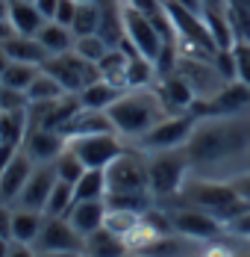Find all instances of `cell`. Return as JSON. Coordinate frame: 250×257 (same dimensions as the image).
Segmentation results:
<instances>
[{"label":"cell","instance_id":"obj_1","mask_svg":"<svg viewBox=\"0 0 250 257\" xmlns=\"http://www.w3.org/2000/svg\"><path fill=\"white\" fill-rule=\"evenodd\" d=\"M250 148V130L244 124H232L226 118H200L192 139L186 142V154L192 169H215L242 157Z\"/></svg>","mask_w":250,"mask_h":257},{"label":"cell","instance_id":"obj_2","mask_svg":"<svg viewBox=\"0 0 250 257\" xmlns=\"http://www.w3.org/2000/svg\"><path fill=\"white\" fill-rule=\"evenodd\" d=\"M106 115L121 139H142L153 124H159L168 115V109H165L162 98L156 95V89L148 86V89H126L106 109Z\"/></svg>","mask_w":250,"mask_h":257},{"label":"cell","instance_id":"obj_3","mask_svg":"<svg viewBox=\"0 0 250 257\" xmlns=\"http://www.w3.org/2000/svg\"><path fill=\"white\" fill-rule=\"evenodd\" d=\"M180 204L186 207H198V210H206L212 213L215 219L221 222H232L236 216H242L248 210V201L238 198V192L232 189V183H221V180H186V186L180 189Z\"/></svg>","mask_w":250,"mask_h":257},{"label":"cell","instance_id":"obj_4","mask_svg":"<svg viewBox=\"0 0 250 257\" xmlns=\"http://www.w3.org/2000/svg\"><path fill=\"white\" fill-rule=\"evenodd\" d=\"M192 172V160L186 148H171V151H153L148 154V178H150V195L156 201L176 198L180 189L186 186Z\"/></svg>","mask_w":250,"mask_h":257},{"label":"cell","instance_id":"obj_5","mask_svg":"<svg viewBox=\"0 0 250 257\" xmlns=\"http://www.w3.org/2000/svg\"><path fill=\"white\" fill-rule=\"evenodd\" d=\"M106 195H142L150 192L148 154L142 148H124L106 169Z\"/></svg>","mask_w":250,"mask_h":257},{"label":"cell","instance_id":"obj_6","mask_svg":"<svg viewBox=\"0 0 250 257\" xmlns=\"http://www.w3.org/2000/svg\"><path fill=\"white\" fill-rule=\"evenodd\" d=\"M198 115L192 112H180V115H165L159 124L136 139V148H142L144 154H153V151H171V148H186V142L192 139V133L198 127Z\"/></svg>","mask_w":250,"mask_h":257},{"label":"cell","instance_id":"obj_7","mask_svg":"<svg viewBox=\"0 0 250 257\" xmlns=\"http://www.w3.org/2000/svg\"><path fill=\"white\" fill-rule=\"evenodd\" d=\"M42 68L59 80V83H62V89H65L68 95H80L86 86H92L94 80H100L98 62L82 59L76 51L59 53V56H48V59L42 62Z\"/></svg>","mask_w":250,"mask_h":257},{"label":"cell","instance_id":"obj_8","mask_svg":"<svg viewBox=\"0 0 250 257\" xmlns=\"http://www.w3.org/2000/svg\"><path fill=\"white\" fill-rule=\"evenodd\" d=\"M121 21H124V39L132 45V51L142 53L150 62H156V56L162 51L165 39H162V33L156 30L153 18H150L148 12L136 9V6L126 0L124 6H121Z\"/></svg>","mask_w":250,"mask_h":257},{"label":"cell","instance_id":"obj_9","mask_svg":"<svg viewBox=\"0 0 250 257\" xmlns=\"http://www.w3.org/2000/svg\"><path fill=\"white\" fill-rule=\"evenodd\" d=\"M244 109H250V86L232 80V83H224L212 98L194 101L188 112L198 118H232Z\"/></svg>","mask_w":250,"mask_h":257},{"label":"cell","instance_id":"obj_10","mask_svg":"<svg viewBox=\"0 0 250 257\" xmlns=\"http://www.w3.org/2000/svg\"><path fill=\"white\" fill-rule=\"evenodd\" d=\"M65 145L74 151L86 169H106L115 157L124 151V139L118 133H92V136H76V139H65Z\"/></svg>","mask_w":250,"mask_h":257},{"label":"cell","instance_id":"obj_11","mask_svg":"<svg viewBox=\"0 0 250 257\" xmlns=\"http://www.w3.org/2000/svg\"><path fill=\"white\" fill-rule=\"evenodd\" d=\"M36 251H76L82 254L86 236L68 222V216H44V225L38 231V239L32 242Z\"/></svg>","mask_w":250,"mask_h":257},{"label":"cell","instance_id":"obj_12","mask_svg":"<svg viewBox=\"0 0 250 257\" xmlns=\"http://www.w3.org/2000/svg\"><path fill=\"white\" fill-rule=\"evenodd\" d=\"M171 228L182 236H188V239H194V242H209L224 231V222L206 210L182 204L180 210H171Z\"/></svg>","mask_w":250,"mask_h":257},{"label":"cell","instance_id":"obj_13","mask_svg":"<svg viewBox=\"0 0 250 257\" xmlns=\"http://www.w3.org/2000/svg\"><path fill=\"white\" fill-rule=\"evenodd\" d=\"M56 180H59V175H56L53 163H36L32 172H30V178H26V183H24V189H21V198H18V204L15 207L44 213L48 198H50V192H53V186H56Z\"/></svg>","mask_w":250,"mask_h":257},{"label":"cell","instance_id":"obj_14","mask_svg":"<svg viewBox=\"0 0 250 257\" xmlns=\"http://www.w3.org/2000/svg\"><path fill=\"white\" fill-rule=\"evenodd\" d=\"M32 166H36V163H32L24 151H18V154L0 169V204H6V207L18 204L21 189H24V183H26V178H30V172H32Z\"/></svg>","mask_w":250,"mask_h":257},{"label":"cell","instance_id":"obj_15","mask_svg":"<svg viewBox=\"0 0 250 257\" xmlns=\"http://www.w3.org/2000/svg\"><path fill=\"white\" fill-rule=\"evenodd\" d=\"M21 151L32 163H53L56 157L65 151V136L59 130H50V127H30Z\"/></svg>","mask_w":250,"mask_h":257},{"label":"cell","instance_id":"obj_16","mask_svg":"<svg viewBox=\"0 0 250 257\" xmlns=\"http://www.w3.org/2000/svg\"><path fill=\"white\" fill-rule=\"evenodd\" d=\"M156 89V95L162 98L165 103V109H168V115H180V112H188L192 109V103L198 101V95H194V89L188 86V80L182 77V74H168V77H159V86H153Z\"/></svg>","mask_w":250,"mask_h":257},{"label":"cell","instance_id":"obj_17","mask_svg":"<svg viewBox=\"0 0 250 257\" xmlns=\"http://www.w3.org/2000/svg\"><path fill=\"white\" fill-rule=\"evenodd\" d=\"M59 133L65 139H76V136H92V133H115V127H112V121H109V115L103 109H86V106H80L76 115Z\"/></svg>","mask_w":250,"mask_h":257},{"label":"cell","instance_id":"obj_18","mask_svg":"<svg viewBox=\"0 0 250 257\" xmlns=\"http://www.w3.org/2000/svg\"><path fill=\"white\" fill-rule=\"evenodd\" d=\"M106 210H109V207H106V198H100V201H74V207L68 210V222H71L82 236H88V233H94V231L103 228Z\"/></svg>","mask_w":250,"mask_h":257},{"label":"cell","instance_id":"obj_19","mask_svg":"<svg viewBox=\"0 0 250 257\" xmlns=\"http://www.w3.org/2000/svg\"><path fill=\"white\" fill-rule=\"evenodd\" d=\"M9 24L15 27L18 36H36L48 24V18L38 12L32 0H9Z\"/></svg>","mask_w":250,"mask_h":257},{"label":"cell","instance_id":"obj_20","mask_svg":"<svg viewBox=\"0 0 250 257\" xmlns=\"http://www.w3.org/2000/svg\"><path fill=\"white\" fill-rule=\"evenodd\" d=\"M36 39H38V45L44 48L48 56H59V53L74 51V42H76L74 30L59 24V21H48V24L36 33Z\"/></svg>","mask_w":250,"mask_h":257},{"label":"cell","instance_id":"obj_21","mask_svg":"<svg viewBox=\"0 0 250 257\" xmlns=\"http://www.w3.org/2000/svg\"><path fill=\"white\" fill-rule=\"evenodd\" d=\"M126 251H130V248H126V242L118 233H112L109 228H100V231L86 236L82 257H124Z\"/></svg>","mask_w":250,"mask_h":257},{"label":"cell","instance_id":"obj_22","mask_svg":"<svg viewBox=\"0 0 250 257\" xmlns=\"http://www.w3.org/2000/svg\"><path fill=\"white\" fill-rule=\"evenodd\" d=\"M124 92L126 89H121V86H115V83H109V80L100 77V80H94L92 86H86V89L80 92V103H82L86 109H103V112H106Z\"/></svg>","mask_w":250,"mask_h":257},{"label":"cell","instance_id":"obj_23","mask_svg":"<svg viewBox=\"0 0 250 257\" xmlns=\"http://www.w3.org/2000/svg\"><path fill=\"white\" fill-rule=\"evenodd\" d=\"M44 225V213L38 210H24V207H12V239L32 245L38 239V231Z\"/></svg>","mask_w":250,"mask_h":257},{"label":"cell","instance_id":"obj_24","mask_svg":"<svg viewBox=\"0 0 250 257\" xmlns=\"http://www.w3.org/2000/svg\"><path fill=\"white\" fill-rule=\"evenodd\" d=\"M26 130H30L26 109H21V112H0V148L21 151Z\"/></svg>","mask_w":250,"mask_h":257},{"label":"cell","instance_id":"obj_25","mask_svg":"<svg viewBox=\"0 0 250 257\" xmlns=\"http://www.w3.org/2000/svg\"><path fill=\"white\" fill-rule=\"evenodd\" d=\"M3 51L9 53L12 62H32V65H42V62L48 59V53L38 45L36 36H18V33H15L12 39L3 42Z\"/></svg>","mask_w":250,"mask_h":257},{"label":"cell","instance_id":"obj_26","mask_svg":"<svg viewBox=\"0 0 250 257\" xmlns=\"http://www.w3.org/2000/svg\"><path fill=\"white\" fill-rule=\"evenodd\" d=\"M106 172L103 169H86L82 178L74 183V195L76 201H100L106 198Z\"/></svg>","mask_w":250,"mask_h":257},{"label":"cell","instance_id":"obj_27","mask_svg":"<svg viewBox=\"0 0 250 257\" xmlns=\"http://www.w3.org/2000/svg\"><path fill=\"white\" fill-rule=\"evenodd\" d=\"M203 21H206V30L215 39L218 48H232L236 45V36H232V27H230V18H226L224 9H203Z\"/></svg>","mask_w":250,"mask_h":257},{"label":"cell","instance_id":"obj_28","mask_svg":"<svg viewBox=\"0 0 250 257\" xmlns=\"http://www.w3.org/2000/svg\"><path fill=\"white\" fill-rule=\"evenodd\" d=\"M62 95H68L65 89H62V83L53 77V74H48L44 68L38 71V77L32 80V86L26 89V98H30V103H42V101H59Z\"/></svg>","mask_w":250,"mask_h":257},{"label":"cell","instance_id":"obj_29","mask_svg":"<svg viewBox=\"0 0 250 257\" xmlns=\"http://www.w3.org/2000/svg\"><path fill=\"white\" fill-rule=\"evenodd\" d=\"M153 80H156V65L150 59H144L142 53H132L130 56V65H126L124 86L126 89H148Z\"/></svg>","mask_w":250,"mask_h":257},{"label":"cell","instance_id":"obj_30","mask_svg":"<svg viewBox=\"0 0 250 257\" xmlns=\"http://www.w3.org/2000/svg\"><path fill=\"white\" fill-rule=\"evenodd\" d=\"M38 71H42V65H32V62H9V68L0 74V80H3V86H9V89L26 92V89L32 86V80L38 77Z\"/></svg>","mask_w":250,"mask_h":257},{"label":"cell","instance_id":"obj_31","mask_svg":"<svg viewBox=\"0 0 250 257\" xmlns=\"http://www.w3.org/2000/svg\"><path fill=\"white\" fill-rule=\"evenodd\" d=\"M76 195H74V183L68 180H56L53 192L48 198V207H44V216H68V210L74 207Z\"/></svg>","mask_w":250,"mask_h":257},{"label":"cell","instance_id":"obj_32","mask_svg":"<svg viewBox=\"0 0 250 257\" xmlns=\"http://www.w3.org/2000/svg\"><path fill=\"white\" fill-rule=\"evenodd\" d=\"M71 30H74V36H92V33L100 30V6L94 0L76 6V18L71 24Z\"/></svg>","mask_w":250,"mask_h":257},{"label":"cell","instance_id":"obj_33","mask_svg":"<svg viewBox=\"0 0 250 257\" xmlns=\"http://www.w3.org/2000/svg\"><path fill=\"white\" fill-rule=\"evenodd\" d=\"M53 169H56V175L59 180H68V183H76V180L82 178V172H86V163L80 160V157L65 145V151L53 160Z\"/></svg>","mask_w":250,"mask_h":257},{"label":"cell","instance_id":"obj_34","mask_svg":"<svg viewBox=\"0 0 250 257\" xmlns=\"http://www.w3.org/2000/svg\"><path fill=\"white\" fill-rule=\"evenodd\" d=\"M142 216L144 213H132V210H106V222H103V228H109L112 233H118L121 239H124L126 233L132 231L138 222H142Z\"/></svg>","mask_w":250,"mask_h":257},{"label":"cell","instance_id":"obj_35","mask_svg":"<svg viewBox=\"0 0 250 257\" xmlns=\"http://www.w3.org/2000/svg\"><path fill=\"white\" fill-rule=\"evenodd\" d=\"M74 51L82 56V59H88V62H100L106 51H109V45L100 39L98 33H92V36H76L74 42Z\"/></svg>","mask_w":250,"mask_h":257},{"label":"cell","instance_id":"obj_36","mask_svg":"<svg viewBox=\"0 0 250 257\" xmlns=\"http://www.w3.org/2000/svg\"><path fill=\"white\" fill-rule=\"evenodd\" d=\"M232 56H236V80L250 86V42H236Z\"/></svg>","mask_w":250,"mask_h":257},{"label":"cell","instance_id":"obj_37","mask_svg":"<svg viewBox=\"0 0 250 257\" xmlns=\"http://www.w3.org/2000/svg\"><path fill=\"white\" fill-rule=\"evenodd\" d=\"M30 106V98H26V92L21 89H9V86H3L0 89V112H21Z\"/></svg>","mask_w":250,"mask_h":257},{"label":"cell","instance_id":"obj_38","mask_svg":"<svg viewBox=\"0 0 250 257\" xmlns=\"http://www.w3.org/2000/svg\"><path fill=\"white\" fill-rule=\"evenodd\" d=\"M76 0H59V6H56V15H53V21H59V24L71 27L76 18Z\"/></svg>","mask_w":250,"mask_h":257},{"label":"cell","instance_id":"obj_39","mask_svg":"<svg viewBox=\"0 0 250 257\" xmlns=\"http://www.w3.org/2000/svg\"><path fill=\"white\" fill-rule=\"evenodd\" d=\"M230 183H232V189L238 192V198L250 204V172H248V175H238V178H232Z\"/></svg>","mask_w":250,"mask_h":257},{"label":"cell","instance_id":"obj_40","mask_svg":"<svg viewBox=\"0 0 250 257\" xmlns=\"http://www.w3.org/2000/svg\"><path fill=\"white\" fill-rule=\"evenodd\" d=\"M0 236L12 239V207L0 204Z\"/></svg>","mask_w":250,"mask_h":257},{"label":"cell","instance_id":"obj_41","mask_svg":"<svg viewBox=\"0 0 250 257\" xmlns=\"http://www.w3.org/2000/svg\"><path fill=\"white\" fill-rule=\"evenodd\" d=\"M9 257H36V248H32V245H26V242H15V239H12Z\"/></svg>","mask_w":250,"mask_h":257},{"label":"cell","instance_id":"obj_42","mask_svg":"<svg viewBox=\"0 0 250 257\" xmlns=\"http://www.w3.org/2000/svg\"><path fill=\"white\" fill-rule=\"evenodd\" d=\"M200 257H236L226 245H221V242H215V245H209V248H203L200 251Z\"/></svg>","mask_w":250,"mask_h":257},{"label":"cell","instance_id":"obj_43","mask_svg":"<svg viewBox=\"0 0 250 257\" xmlns=\"http://www.w3.org/2000/svg\"><path fill=\"white\" fill-rule=\"evenodd\" d=\"M36 6H38V12L48 18V21H53V15H56V6H59V0H36Z\"/></svg>","mask_w":250,"mask_h":257},{"label":"cell","instance_id":"obj_44","mask_svg":"<svg viewBox=\"0 0 250 257\" xmlns=\"http://www.w3.org/2000/svg\"><path fill=\"white\" fill-rule=\"evenodd\" d=\"M176 6H182V9H188V12H194V15H203V0H174Z\"/></svg>","mask_w":250,"mask_h":257},{"label":"cell","instance_id":"obj_45","mask_svg":"<svg viewBox=\"0 0 250 257\" xmlns=\"http://www.w3.org/2000/svg\"><path fill=\"white\" fill-rule=\"evenodd\" d=\"M15 36V27L9 24V21H0V45L6 42V39H12Z\"/></svg>","mask_w":250,"mask_h":257},{"label":"cell","instance_id":"obj_46","mask_svg":"<svg viewBox=\"0 0 250 257\" xmlns=\"http://www.w3.org/2000/svg\"><path fill=\"white\" fill-rule=\"evenodd\" d=\"M36 257H82L76 251H36Z\"/></svg>","mask_w":250,"mask_h":257},{"label":"cell","instance_id":"obj_47","mask_svg":"<svg viewBox=\"0 0 250 257\" xmlns=\"http://www.w3.org/2000/svg\"><path fill=\"white\" fill-rule=\"evenodd\" d=\"M9 62H12V59H9V53L3 51V45H0V74H3L6 68H9Z\"/></svg>","mask_w":250,"mask_h":257},{"label":"cell","instance_id":"obj_48","mask_svg":"<svg viewBox=\"0 0 250 257\" xmlns=\"http://www.w3.org/2000/svg\"><path fill=\"white\" fill-rule=\"evenodd\" d=\"M9 248H12V239L0 236V257H9Z\"/></svg>","mask_w":250,"mask_h":257},{"label":"cell","instance_id":"obj_49","mask_svg":"<svg viewBox=\"0 0 250 257\" xmlns=\"http://www.w3.org/2000/svg\"><path fill=\"white\" fill-rule=\"evenodd\" d=\"M206 9H226V0H203Z\"/></svg>","mask_w":250,"mask_h":257},{"label":"cell","instance_id":"obj_50","mask_svg":"<svg viewBox=\"0 0 250 257\" xmlns=\"http://www.w3.org/2000/svg\"><path fill=\"white\" fill-rule=\"evenodd\" d=\"M0 21H9V0H0Z\"/></svg>","mask_w":250,"mask_h":257},{"label":"cell","instance_id":"obj_51","mask_svg":"<svg viewBox=\"0 0 250 257\" xmlns=\"http://www.w3.org/2000/svg\"><path fill=\"white\" fill-rule=\"evenodd\" d=\"M76 3H92V0H76Z\"/></svg>","mask_w":250,"mask_h":257},{"label":"cell","instance_id":"obj_52","mask_svg":"<svg viewBox=\"0 0 250 257\" xmlns=\"http://www.w3.org/2000/svg\"><path fill=\"white\" fill-rule=\"evenodd\" d=\"M32 3H36V0H32Z\"/></svg>","mask_w":250,"mask_h":257}]
</instances>
